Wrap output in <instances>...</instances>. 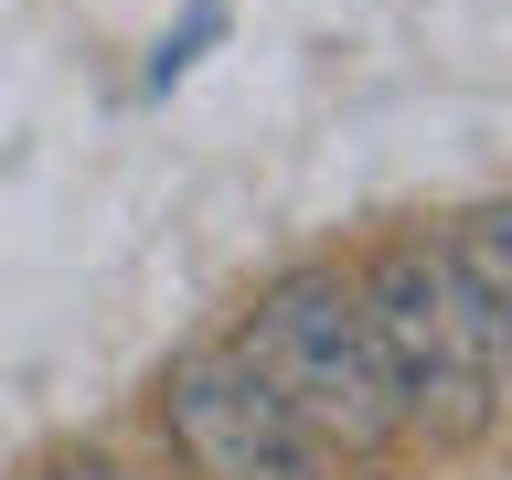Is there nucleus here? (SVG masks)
Masks as SVG:
<instances>
[{
  "label": "nucleus",
  "instance_id": "1",
  "mask_svg": "<svg viewBox=\"0 0 512 480\" xmlns=\"http://www.w3.org/2000/svg\"><path fill=\"white\" fill-rule=\"evenodd\" d=\"M235 363H246L320 459H384L406 438L395 416V384H384L374 320H363V288L342 267H288V278L256 288L246 331H235Z\"/></svg>",
  "mask_w": 512,
  "mask_h": 480
},
{
  "label": "nucleus",
  "instance_id": "2",
  "mask_svg": "<svg viewBox=\"0 0 512 480\" xmlns=\"http://www.w3.org/2000/svg\"><path fill=\"white\" fill-rule=\"evenodd\" d=\"M352 288H363V320H374L406 438H427V448L491 438V416H502V310H480L459 288L438 235H395Z\"/></svg>",
  "mask_w": 512,
  "mask_h": 480
},
{
  "label": "nucleus",
  "instance_id": "3",
  "mask_svg": "<svg viewBox=\"0 0 512 480\" xmlns=\"http://www.w3.org/2000/svg\"><path fill=\"white\" fill-rule=\"evenodd\" d=\"M160 427H171V448L192 459V480H331V459H320V448L299 438V416L235 363V342L171 352Z\"/></svg>",
  "mask_w": 512,
  "mask_h": 480
},
{
  "label": "nucleus",
  "instance_id": "4",
  "mask_svg": "<svg viewBox=\"0 0 512 480\" xmlns=\"http://www.w3.org/2000/svg\"><path fill=\"white\" fill-rule=\"evenodd\" d=\"M438 256L459 267V288H470L480 310L512 320V214H502V203H470V214L438 235Z\"/></svg>",
  "mask_w": 512,
  "mask_h": 480
},
{
  "label": "nucleus",
  "instance_id": "5",
  "mask_svg": "<svg viewBox=\"0 0 512 480\" xmlns=\"http://www.w3.org/2000/svg\"><path fill=\"white\" fill-rule=\"evenodd\" d=\"M224 32V0H192L182 11V32H160V54H150V96H171L192 75V64H203V43H214Z\"/></svg>",
  "mask_w": 512,
  "mask_h": 480
},
{
  "label": "nucleus",
  "instance_id": "6",
  "mask_svg": "<svg viewBox=\"0 0 512 480\" xmlns=\"http://www.w3.org/2000/svg\"><path fill=\"white\" fill-rule=\"evenodd\" d=\"M43 480H128V470H118V459H54Z\"/></svg>",
  "mask_w": 512,
  "mask_h": 480
}]
</instances>
